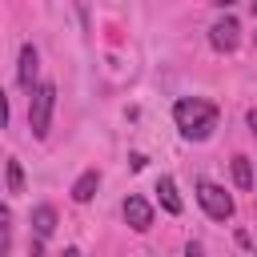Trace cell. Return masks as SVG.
<instances>
[{
  "label": "cell",
  "instance_id": "6da1fadb",
  "mask_svg": "<svg viewBox=\"0 0 257 257\" xmlns=\"http://www.w3.org/2000/svg\"><path fill=\"white\" fill-rule=\"evenodd\" d=\"M217 116H221L217 104H213V100H201V96H185V100L173 104V120H177L181 137H189V141H205V137H213Z\"/></svg>",
  "mask_w": 257,
  "mask_h": 257
},
{
  "label": "cell",
  "instance_id": "7a4b0ae2",
  "mask_svg": "<svg viewBox=\"0 0 257 257\" xmlns=\"http://www.w3.org/2000/svg\"><path fill=\"white\" fill-rule=\"evenodd\" d=\"M52 108H56V84H40L32 96H28V128L36 141L48 137V124H52Z\"/></svg>",
  "mask_w": 257,
  "mask_h": 257
},
{
  "label": "cell",
  "instance_id": "3957f363",
  "mask_svg": "<svg viewBox=\"0 0 257 257\" xmlns=\"http://www.w3.org/2000/svg\"><path fill=\"white\" fill-rule=\"evenodd\" d=\"M197 201H201V209H205L213 221H229L233 209H237L233 197H229L221 185H213V181H201V185H197Z\"/></svg>",
  "mask_w": 257,
  "mask_h": 257
},
{
  "label": "cell",
  "instance_id": "277c9868",
  "mask_svg": "<svg viewBox=\"0 0 257 257\" xmlns=\"http://www.w3.org/2000/svg\"><path fill=\"white\" fill-rule=\"evenodd\" d=\"M209 44H213L217 52H233V48L241 44V24H237L233 16H221V20L209 28Z\"/></svg>",
  "mask_w": 257,
  "mask_h": 257
},
{
  "label": "cell",
  "instance_id": "5b68a950",
  "mask_svg": "<svg viewBox=\"0 0 257 257\" xmlns=\"http://www.w3.org/2000/svg\"><path fill=\"white\" fill-rule=\"evenodd\" d=\"M36 68H40V52L32 48V44H20V64H16V80H20V88L32 96L40 84H36Z\"/></svg>",
  "mask_w": 257,
  "mask_h": 257
},
{
  "label": "cell",
  "instance_id": "8992f818",
  "mask_svg": "<svg viewBox=\"0 0 257 257\" xmlns=\"http://www.w3.org/2000/svg\"><path fill=\"white\" fill-rule=\"evenodd\" d=\"M124 221L137 229V233H149L153 229V205L145 197H128L124 201Z\"/></svg>",
  "mask_w": 257,
  "mask_h": 257
},
{
  "label": "cell",
  "instance_id": "52a82bcc",
  "mask_svg": "<svg viewBox=\"0 0 257 257\" xmlns=\"http://www.w3.org/2000/svg\"><path fill=\"white\" fill-rule=\"evenodd\" d=\"M96 189H100V173H96V169H84V173L76 177V185H72V201H76V205H88V201L96 197Z\"/></svg>",
  "mask_w": 257,
  "mask_h": 257
},
{
  "label": "cell",
  "instance_id": "ba28073f",
  "mask_svg": "<svg viewBox=\"0 0 257 257\" xmlns=\"http://www.w3.org/2000/svg\"><path fill=\"white\" fill-rule=\"evenodd\" d=\"M32 233H36V241H44V237L56 233V209L52 205H36L32 209Z\"/></svg>",
  "mask_w": 257,
  "mask_h": 257
},
{
  "label": "cell",
  "instance_id": "9c48e42d",
  "mask_svg": "<svg viewBox=\"0 0 257 257\" xmlns=\"http://www.w3.org/2000/svg\"><path fill=\"white\" fill-rule=\"evenodd\" d=\"M157 201H161V209L165 213H181V197H177V185H173V177H161L157 181Z\"/></svg>",
  "mask_w": 257,
  "mask_h": 257
},
{
  "label": "cell",
  "instance_id": "30bf717a",
  "mask_svg": "<svg viewBox=\"0 0 257 257\" xmlns=\"http://www.w3.org/2000/svg\"><path fill=\"white\" fill-rule=\"evenodd\" d=\"M4 177H8V193H12V197H20V193H24V169H20V161H16V157H8Z\"/></svg>",
  "mask_w": 257,
  "mask_h": 257
},
{
  "label": "cell",
  "instance_id": "8fae6325",
  "mask_svg": "<svg viewBox=\"0 0 257 257\" xmlns=\"http://www.w3.org/2000/svg\"><path fill=\"white\" fill-rule=\"evenodd\" d=\"M233 181H237V189H253V165H249V157H233Z\"/></svg>",
  "mask_w": 257,
  "mask_h": 257
},
{
  "label": "cell",
  "instance_id": "7c38bea8",
  "mask_svg": "<svg viewBox=\"0 0 257 257\" xmlns=\"http://www.w3.org/2000/svg\"><path fill=\"white\" fill-rule=\"evenodd\" d=\"M245 120H249V128H253V137H257V108H249V116H245Z\"/></svg>",
  "mask_w": 257,
  "mask_h": 257
},
{
  "label": "cell",
  "instance_id": "4fadbf2b",
  "mask_svg": "<svg viewBox=\"0 0 257 257\" xmlns=\"http://www.w3.org/2000/svg\"><path fill=\"white\" fill-rule=\"evenodd\" d=\"M28 257H44V249H40V241H32V249H28Z\"/></svg>",
  "mask_w": 257,
  "mask_h": 257
},
{
  "label": "cell",
  "instance_id": "5bb4252c",
  "mask_svg": "<svg viewBox=\"0 0 257 257\" xmlns=\"http://www.w3.org/2000/svg\"><path fill=\"white\" fill-rule=\"evenodd\" d=\"M64 257H80V249H64Z\"/></svg>",
  "mask_w": 257,
  "mask_h": 257
},
{
  "label": "cell",
  "instance_id": "9a60e30c",
  "mask_svg": "<svg viewBox=\"0 0 257 257\" xmlns=\"http://www.w3.org/2000/svg\"><path fill=\"white\" fill-rule=\"evenodd\" d=\"M253 16H257V4H253Z\"/></svg>",
  "mask_w": 257,
  "mask_h": 257
},
{
  "label": "cell",
  "instance_id": "2e32d148",
  "mask_svg": "<svg viewBox=\"0 0 257 257\" xmlns=\"http://www.w3.org/2000/svg\"><path fill=\"white\" fill-rule=\"evenodd\" d=\"M253 40H257V32H253Z\"/></svg>",
  "mask_w": 257,
  "mask_h": 257
}]
</instances>
